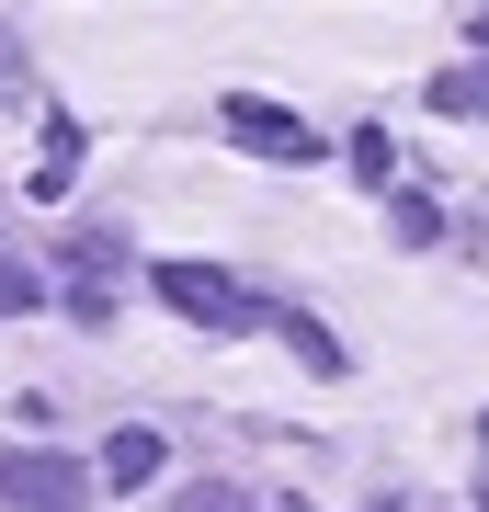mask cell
<instances>
[{
	"instance_id": "cell-3",
	"label": "cell",
	"mask_w": 489,
	"mask_h": 512,
	"mask_svg": "<svg viewBox=\"0 0 489 512\" xmlns=\"http://www.w3.org/2000/svg\"><path fill=\"white\" fill-rule=\"evenodd\" d=\"M228 137H239V148H262V160H319V137L296 126V114H273V103H251V92L228 103Z\"/></svg>"
},
{
	"instance_id": "cell-8",
	"label": "cell",
	"mask_w": 489,
	"mask_h": 512,
	"mask_svg": "<svg viewBox=\"0 0 489 512\" xmlns=\"http://www.w3.org/2000/svg\"><path fill=\"white\" fill-rule=\"evenodd\" d=\"M0 92H23V35L0 23Z\"/></svg>"
},
{
	"instance_id": "cell-6",
	"label": "cell",
	"mask_w": 489,
	"mask_h": 512,
	"mask_svg": "<svg viewBox=\"0 0 489 512\" xmlns=\"http://www.w3.org/2000/svg\"><path fill=\"white\" fill-rule=\"evenodd\" d=\"M69 171H80V126H69V114H57V126H46V171H35V183L57 194V183H69Z\"/></svg>"
},
{
	"instance_id": "cell-10",
	"label": "cell",
	"mask_w": 489,
	"mask_h": 512,
	"mask_svg": "<svg viewBox=\"0 0 489 512\" xmlns=\"http://www.w3.org/2000/svg\"><path fill=\"white\" fill-rule=\"evenodd\" d=\"M478 501H489V467H478Z\"/></svg>"
},
{
	"instance_id": "cell-2",
	"label": "cell",
	"mask_w": 489,
	"mask_h": 512,
	"mask_svg": "<svg viewBox=\"0 0 489 512\" xmlns=\"http://www.w3.org/2000/svg\"><path fill=\"white\" fill-rule=\"evenodd\" d=\"M91 467L80 456H0V512H80Z\"/></svg>"
},
{
	"instance_id": "cell-9",
	"label": "cell",
	"mask_w": 489,
	"mask_h": 512,
	"mask_svg": "<svg viewBox=\"0 0 489 512\" xmlns=\"http://www.w3.org/2000/svg\"><path fill=\"white\" fill-rule=\"evenodd\" d=\"M182 512H251V501H239V490H194V501H182Z\"/></svg>"
},
{
	"instance_id": "cell-4",
	"label": "cell",
	"mask_w": 489,
	"mask_h": 512,
	"mask_svg": "<svg viewBox=\"0 0 489 512\" xmlns=\"http://www.w3.org/2000/svg\"><path fill=\"white\" fill-rule=\"evenodd\" d=\"M160 456H171V444L148 433V421H126V433H103V478H114V490H148V478H160Z\"/></svg>"
},
{
	"instance_id": "cell-5",
	"label": "cell",
	"mask_w": 489,
	"mask_h": 512,
	"mask_svg": "<svg viewBox=\"0 0 489 512\" xmlns=\"http://www.w3.org/2000/svg\"><path fill=\"white\" fill-rule=\"evenodd\" d=\"M433 114H489V69H444L433 80Z\"/></svg>"
},
{
	"instance_id": "cell-1",
	"label": "cell",
	"mask_w": 489,
	"mask_h": 512,
	"mask_svg": "<svg viewBox=\"0 0 489 512\" xmlns=\"http://www.w3.org/2000/svg\"><path fill=\"white\" fill-rule=\"evenodd\" d=\"M148 285H160V308L205 319V330H273V308L239 274H217V262H148Z\"/></svg>"
},
{
	"instance_id": "cell-7",
	"label": "cell",
	"mask_w": 489,
	"mask_h": 512,
	"mask_svg": "<svg viewBox=\"0 0 489 512\" xmlns=\"http://www.w3.org/2000/svg\"><path fill=\"white\" fill-rule=\"evenodd\" d=\"M35 296H46V285L23 274V262H0V308H35Z\"/></svg>"
}]
</instances>
